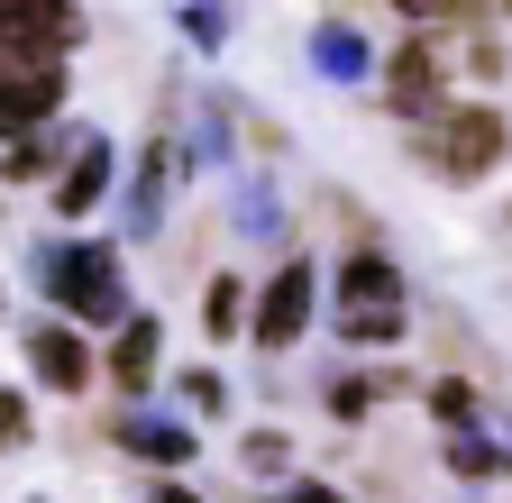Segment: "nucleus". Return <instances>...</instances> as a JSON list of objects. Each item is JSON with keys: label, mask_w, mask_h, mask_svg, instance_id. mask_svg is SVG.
I'll return each instance as SVG.
<instances>
[{"label": "nucleus", "mask_w": 512, "mask_h": 503, "mask_svg": "<svg viewBox=\"0 0 512 503\" xmlns=\"http://www.w3.org/2000/svg\"><path fill=\"white\" fill-rule=\"evenodd\" d=\"M64 110V65H37V74H0V138H37V119Z\"/></svg>", "instance_id": "39448f33"}, {"label": "nucleus", "mask_w": 512, "mask_h": 503, "mask_svg": "<svg viewBox=\"0 0 512 503\" xmlns=\"http://www.w3.org/2000/svg\"><path fill=\"white\" fill-rule=\"evenodd\" d=\"M311 65L330 74V83H366V74H375V46H366L348 19H330V28H311Z\"/></svg>", "instance_id": "9d476101"}, {"label": "nucleus", "mask_w": 512, "mask_h": 503, "mask_svg": "<svg viewBox=\"0 0 512 503\" xmlns=\"http://www.w3.org/2000/svg\"><path fill=\"white\" fill-rule=\"evenodd\" d=\"M293 503H348L339 485H293Z\"/></svg>", "instance_id": "b1692460"}, {"label": "nucleus", "mask_w": 512, "mask_h": 503, "mask_svg": "<svg viewBox=\"0 0 512 503\" xmlns=\"http://www.w3.org/2000/svg\"><path fill=\"white\" fill-rule=\"evenodd\" d=\"M64 46H83V10H55V0H0V74L64 65Z\"/></svg>", "instance_id": "f03ea898"}, {"label": "nucleus", "mask_w": 512, "mask_h": 503, "mask_svg": "<svg viewBox=\"0 0 512 503\" xmlns=\"http://www.w3.org/2000/svg\"><path fill=\"white\" fill-rule=\"evenodd\" d=\"M165 174H174V147H147L138 156V183H128V229H138V238L165 220Z\"/></svg>", "instance_id": "f8f14e48"}, {"label": "nucleus", "mask_w": 512, "mask_h": 503, "mask_svg": "<svg viewBox=\"0 0 512 503\" xmlns=\"http://www.w3.org/2000/svg\"><path fill=\"white\" fill-rule=\"evenodd\" d=\"M202 321H211V339H229V330H247V321H256V302H247V284H238V275H220V284L202 293Z\"/></svg>", "instance_id": "4468645a"}, {"label": "nucleus", "mask_w": 512, "mask_h": 503, "mask_svg": "<svg viewBox=\"0 0 512 503\" xmlns=\"http://www.w3.org/2000/svg\"><path fill=\"white\" fill-rule=\"evenodd\" d=\"M311 330V266L293 257V266H275V284L256 293V321H247V339L256 348H293Z\"/></svg>", "instance_id": "20e7f679"}, {"label": "nucleus", "mask_w": 512, "mask_h": 503, "mask_svg": "<svg viewBox=\"0 0 512 503\" xmlns=\"http://www.w3.org/2000/svg\"><path fill=\"white\" fill-rule=\"evenodd\" d=\"M28 366H37V385H55V394H83L92 385V348L74 339V321H37L28 330Z\"/></svg>", "instance_id": "423d86ee"}, {"label": "nucleus", "mask_w": 512, "mask_h": 503, "mask_svg": "<svg viewBox=\"0 0 512 503\" xmlns=\"http://www.w3.org/2000/svg\"><path fill=\"white\" fill-rule=\"evenodd\" d=\"M339 339H357V348H394V339H403V302H384V311H339Z\"/></svg>", "instance_id": "f3484780"}, {"label": "nucleus", "mask_w": 512, "mask_h": 503, "mask_svg": "<svg viewBox=\"0 0 512 503\" xmlns=\"http://www.w3.org/2000/svg\"><path fill=\"white\" fill-rule=\"evenodd\" d=\"M183 403H192V412H229V375H220V366H192V375H183Z\"/></svg>", "instance_id": "aec40b11"}, {"label": "nucleus", "mask_w": 512, "mask_h": 503, "mask_svg": "<svg viewBox=\"0 0 512 503\" xmlns=\"http://www.w3.org/2000/svg\"><path fill=\"white\" fill-rule=\"evenodd\" d=\"M430 412H439L448 439H467L476 430V385H467V375H439V385H430Z\"/></svg>", "instance_id": "2eb2a0df"}, {"label": "nucleus", "mask_w": 512, "mask_h": 503, "mask_svg": "<svg viewBox=\"0 0 512 503\" xmlns=\"http://www.w3.org/2000/svg\"><path fill=\"white\" fill-rule=\"evenodd\" d=\"M156 339H165L156 321H128V330H119V348H110V375H119L128 394H147V385H156Z\"/></svg>", "instance_id": "ddd939ff"}, {"label": "nucleus", "mask_w": 512, "mask_h": 503, "mask_svg": "<svg viewBox=\"0 0 512 503\" xmlns=\"http://www.w3.org/2000/svg\"><path fill=\"white\" fill-rule=\"evenodd\" d=\"M247 467H256V476H284V467H293V439H284V430H256V439H247Z\"/></svg>", "instance_id": "412c9836"}, {"label": "nucleus", "mask_w": 512, "mask_h": 503, "mask_svg": "<svg viewBox=\"0 0 512 503\" xmlns=\"http://www.w3.org/2000/svg\"><path fill=\"white\" fill-rule=\"evenodd\" d=\"M46 165H55V147H46V138H28V147H10V183H28V174H46ZM55 174H64V165H55Z\"/></svg>", "instance_id": "5701e85b"}, {"label": "nucleus", "mask_w": 512, "mask_h": 503, "mask_svg": "<svg viewBox=\"0 0 512 503\" xmlns=\"http://www.w3.org/2000/svg\"><path fill=\"white\" fill-rule=\"evenodd\" d=\"M119 449H138V458H156V467H183V458H192V430H183V421L128 412V421H119Z\"/></svg>", "instance_id": "9b49d317"}, {"label": "nucleus", "mask_w": 512, "mask_h": 503, "mask_svg": "<svg viewBox=\"0 0 512 503\" xmlns=\"http://www.w3.org/2000/svg\"><path fill=\"white\" fill-rule=\"evenodd\" d=\"M384 302H403V275H394V257L357 247V257L339 266V311H384Z\"/></svg>", "instance_id": "1a4fd4ad"}, {"label": "nucleus", "mask_w": 512, "mask_h": 503, "mask_svg": "<svg viewBox=\"0 0 512 503\" xmlns=\"http://www.w3.org/2000/svg\"><path fill=\"white\" fill-rule=\"evenodd\" d=\"M37 275H46V293L74 311V321H119L128 330V284H119V257H110V247H46Z\"/></svg>", "instance_id": "f257e3e1"}, {"label": "nucleus", "mask_w": 512, "mask_h": 503, "mask_svg": "<svg viewBox=\"0 0 512 503\" xmlns=\"http://www.w3.org/2000/svg\"><path fill=\"white\" fill-rule=\"evenodd\" d=\"M448 467H458L467 485H485V476H512V449H494V439L467 430V439H448Z\"/></svg>", "instance_id": "dca6fc26"}, {"label": "nucleus", "mask_w": 512, "mask_h": 503, "mask_svg": "<svg viewBox=\"0 0 512 503\" xmlns=\"http://www.w3.org/2000/svg\"><path fill=\"white\" fill-rule=\"evenodd\" d=\"M174 28H183L192 46H211V55L229 46V10H211V0H183V10H174Z\"/></svg>", "instance_id": "6ab92c4d"}, {"label": "nucleus", "mask_w": 512, "mask_h": 503, "mask_svg": "<svg viewBox=\"0 0 512 503\" xmlns=\"http://www.w3.org/2000/svg\"><path fill=\"white\" fill-rule=\"evenodd\" d=\"M101 193H110V138H74V156L55 174V211H92Z\"/></svg>", "instance_id": "6e6552de"}, {"label": "nucleus", "mask_w": 512, "mask_h": 503, "mask_svg": "<svg viewBox=\"0 0 512 503\" xmlns=\"http://www.w3.org/2000/svg\"><path fill=\"white\" fill-rule=\"evenodd\" d=\"M384 101L403 119H439V46H394L384 65Z\"/></svg>", "instance_id": "0eeeda50"}, {"label": "nucleus", "mask_w": 512, "mask_h": 503, "mask_svg": "<svg viewBox=\"0 0 512 503\" xmlns=\"http://www.w3.org/2000/svg\"><path fill=\"white\" fill-rule=\"evenodd\" d=\"M28 430H37V421H28V403L0 385V449H28Z\"/></svg>", "instance_id": "4be33fe9"}, {"label": "nucleus", "mask_w": 512, "mask_h": 503, "mask_svg": "<svg viewBox=\"0 0 512 503\" xmlns=\"http://www.w3.org/2000/svg\"><path fill=\"white\" fill-rule=\"evenodd\" d=\"M147 503H202V494H183V485H147Z\"/></svg>", "instance_id": "393cba45"}, {"label": "nucleus", "mask_w": 512, "mask_h": 503, "mask_svg": "<svg viewBox=\"0 0 512 503\" xmlns=\"http://www.w3.org/2000/svg\"><path fill=\"white\" fill-rule=\"evenodd\" d=\"M503 147H512V129H503V110H494V101H458V110H439V129H430V165H439V174H458V183L494 174Z\"/></svg>", "instance_id": "7ed1b4c3"}, {"label": "nucleus", "mask_w": 512, "mask_h": 503, "mask_svg": "<svg viewBox=\"0 0 512 503\" xmlns=\"http://www.w3.org/2000/svg\"><path fill=\"white\" fill-rule=\"evenodd\" d=\"M384 394H394V375H339V385H330V412L339 421H366Z\"/></svg>", "instance_id": "a211bd4d"}]
</instances>
